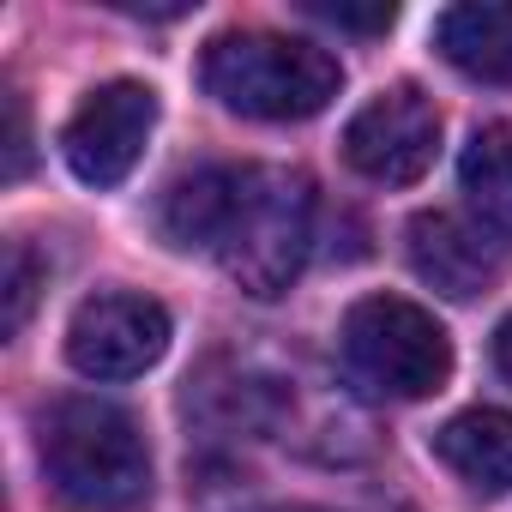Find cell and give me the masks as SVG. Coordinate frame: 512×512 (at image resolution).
I'll return each instance as SVG.
<instances>
[{"mask_svg":"<svg viewBox=\"0 0 512 512\" xmlns=\"http://www.w3.org/2000/svg\"><path fill=\"white\" fill-rule=\"evenodd\" d=\"M157 223L175 247H199L247 290V296H284L314 247V181L302 169L241 163V169H193L181 175Z\"/></svg>","mask_w":512,"mask_h":512,"instance_id":"6da1fadb","label":"cell"},{"mask_svg":"<svg viewBox=\"0 0 512 512\" xmlns=\"http://www.w3.org/2000/svg\"><path fill=\"white\" fill-rule=\"evenodd\" d=\"M43 476L85 512H133L151 494V446L139 422L109 398H61L37 428Z\"/></svg>","mask_w":512,"mask_h":512,"instance_id":"7a4b0ae2","label":"cell"},{"mask_svg":"<svg viewBox=\"0 0 512 512\" xmlns=\"http://www.w3.org/2000/svg\"><path fill=\"white\" fill-rule=\"evenodd\" d=\"M205 91L247 121H308L344 91V67L332 49L278 31H223L199 61Z\"/></svg>","mask_w":512,"mask_h":512,"instance_id":"3957f363","label":"cell"},{"mask_svg":"<svg viewBox=\"0 0 512 512\" xmlns=\"http://www.w3.org/2000/svg\"><path fill=\"white\" fill-rule=\"evenodd\" d=\"M338 356H344L350 386H362L368 398L416 404L452 380L446 326L404 296H362L338 326Z\"/></svg>","mask_w":512,"mask_h":512,"instance_id":"277c9868","label":"cell"},{"mask_svg":"<svg viewBox=\"0 0 512 512\" xmlns=\"http://www.w3.org/2000/svg\"><path fill=\"white\" fill-rule=\"evenodd\" d=\"M344 157L380 187H410L440 157V109L422 85H386L344 127Z\"/></svg>","mask_w":512,"mask_h":512,"instance_id":"5b68a950","label":"cell"},{"mask_svg":"<svg viewBox=\"0 0 512 512\" xmlns=\"http://www.w3.org/2000/svg\"><path fill=\"white\" fill-rule=\"evenodd\" d=\"M151 127H157V91L139 79H109L73 109V121L61 133V157L85 187L109 193L139 169Z\"/></svg>","mask_w":512,"mask_h":512,"instance_id":"8992f818","label":"cell"},{"mask_svg":"<svg viewBox=\"0 0 512 512\" xmlns=\"http://www.w3.org/2000/svg\"><path fill=\"white\" fill-rule=\"evenodd\" d=\"M163 350H169V314L151 296L103 290V296L73 308L67 362L85 380H139L145 368L163 362Z\"/></svg>","mask_w":512,"mask_h":512,"instance_id":"52a82bcc","label":"cell"},{"mask_svg":"<svg viewBox=\"0 0 512 512\" xmlns=\"http://www.w3.org/2000/svg\"><path fill=\"white\" fill-rule=\"evenodd\" d=\"M410 266L422 284H434L452 302L482 296L506 272V241H494L476 217L458 211H422L410 223Z\"/></svg>","mask_w":512,"mask_h":512,"instance_id":"ba28073f","label":"cell"},{"mask_svg":"<svg viewBox=\"0 0 512 512\" xmlns=\"http://www.w3.org/2000/svg\"><path fill=\"white\" fill-rule=\"evenodd\" d=\"M434 49L476 85H512V7L500 0H464L434 19Z\"/></svg>","mask_w":512,"mask_h":512,"instance_id":"9c48e42d","label":"cell"},{"mask_svg":"<svg viewBox=\"0 0 512 512\" xmlns=\"http://www.w3.org/2000/svg\"><path fill=\"white\" fill-rule=\"evenodd\" d=\"M434 458L476 494H512V416L464 410L434 434Z\"/></svg>","mask_w":512,"mask_h":512,"instance_id":"30bf717a","label":"cell"},{"mask_svg":"<svg viewBox=\"0 0 512 512\" xmlns=\"http://www.w3.org/2000/svg\"><path fill=\"white\" fill-rule=\"evenodd\" d=\"M458 187H464V205L470 217L512 247V127H476L464 157H458Z\"/></svg>","mask_w":512,"mask_h":512,"instance_id":"8fae6325","label":"cell"},{"mask_svg":"<svg viewBox=\"0 0 512 512\" xmlns=\"http://www.w3.org/2000/svg\"><path fill=\"white\" fill-rule=\"evenodd\" d=\"M37 284H43V266L25 241H7V278H0V332L19 338L31 308H37Z\"/></svg>","mask_w":512,"mask_h":512,"instance_id":"7c38bea8","label":"cell"},{"mask_svg":"<svg viewBox=\"0 0 512 512\" xmlns=\"http://www.w3.org/2000/svg\"><path fill=\"white\" fill-rule=\"evenodd\" d=\"M308 13L326 19V25H344V31H386L398 19V7H344V0H308Z\"/></svg>","mask_w":512,"mask_h":512,"instance_id":"4fadbf2b","label":"cell"},{"mask_svg":"<svg viewBox=\"0 0 512 512\" xmlns=\"http://www.w3.org/2000/svg\"><path fill=\"white\" fill-rule=\"evenodd\" d=\"M31 169V127H25V97L7 91V181Z\"/></svg>","mask_w":512,"mask_h":512,"instance_id":"5bb4252c","label":"cell"},{"mask_svg":"<svg viewBox=\"0 0 512 512\" xmlns=\"http://www.w3.org/2000/svg\"><path fill=\"white\" fill-rule=\"evenodd\" d=\"M494 368L506 374V386H512V314L500 320V332H494Z\"/></svg>","mask_w":512,"mask_h":512,"instance_id":"9a60e30c","label":"cell"},{"mask_svg":"<svg viewBox=\"0 0 512 512\" xmlns=\"http://www.w3.org/2000/svg\"><path fill=\"white\" fill-rule=\"evenodd\" d=\"M278 512H326V506H278Z\"/></svg>","mask_w":512,"mask_h":512,"instance_id":"2e32d148","label":"cell"}]
</instances>
